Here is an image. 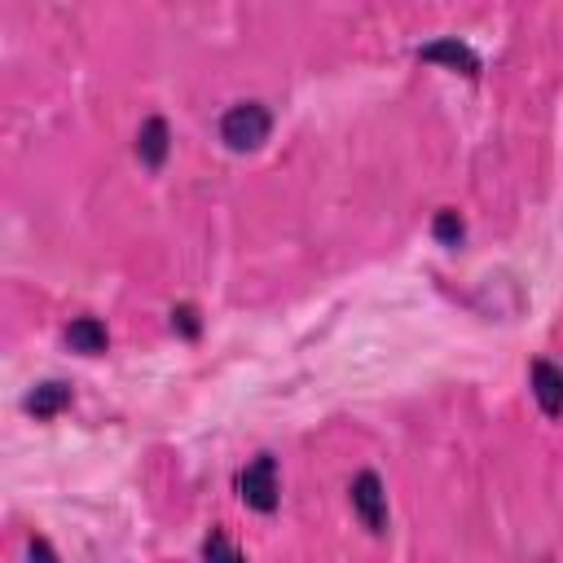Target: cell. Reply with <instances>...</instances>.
<instances>
[{"mask_svg": "<svg viewBox=\"0 0 563 563\" xmlns=\"http://www.w3.org/2000/svg\"><path fill=\"white\" fill-rule=\"evenodd\" d=\"M66 343H70V352L101 356V352L110 347V334H106V325H101L97 317H75V321L66 325Z\"/></svg>", "mask_w": 563, "mask_h": 563, "instance_id": "8", "label": "cell"}, {"mask_svg": "<svg viewBox=\"0 0 563 563\" xmlns=\"http://www.w3.org/2000/svg\"><path fill=\"white\" fill-rule=\"evenodd\" d=\"M31 559L35 563H57V554H53V545L44 537H31Z\"/></svg>", "mask_w": 563, "mask_h": 563, "instance_id": "12", "label": "cell"}, {"mask_svg": "<svg viewBox=\"0 0 563 563\" xmlns=\"http://www.w3.org/2000/svg\"><path fill=\"white\" fill-rule=\"evenodd\" d=\"M70 400H75L70 383H57V378H48V383H40V387H31V391H26L22 409H26V413H35V418H53V413H62Z\"/></svg>", "mask_w": 563, "mask_h": 563, "instance_id": "7", "label": "cell"}, {"mask_svg": "<svg viewBox=\"0 0 563 563\" xmlns=\"http://www.w3.org/2000/svg\"><path fill=\"white\" fill-rule=\"evenodd\" d=\"M431 233H435V242L457 246V242L466 238V224H462V216H457V211H440V216L431 220Z\"/></svg>", "mask_w": 563, "mask_h": 563, "instance_id": "10", "label": "cell"}, {"mask_svg": "<svg viewBox=\"0 0 563 563\" xmlns=\"http://www.w3.org/2000/svg\"><path fill=\"white\" fill-rule=\"evenodd\" d=\"M528 383H532V396H537L541 413H545V418H563V365L537 356V361L528 365Z\"/></svg>", "mask_w": 563, "mask_h": 563, "instance_id": "5", "label": "cell"}, {"mask_svg": "<svg viewBox=\"0 0 563 563\" xmlns=\"http://www.w3.org/2000/svg\"><path fill=\"white\" fill-rule=\"evenodd\" d=\"M347 501H352L356 519H361L374 537L387 532V488H383V479H378L374 471H356V475H352V484H347Z\"/></svg>", "mask_w": 563, "mask_h": 563, "instance_id": "3", "label": "cell"}, {"mask_svg": "<svg viewBox=\"0 0 563 563\" xmlns=\"http://www.w3.org/2000/svg\"><path fill=\"white\" fill-rule=\"evenodd\" d=\"M202 563H246V554L229 541L224 528H211L207 541H202Z\"/></svg>", "mask_w": 563, "mask_h": 563, "instance_id": "9", "label": "cell"}, {"mask_svg": "<svg viewBox=\"0 0 563 563\" xmlns=\"http://www.w3.org/2000/svg\"><path fill=\"white\" fill-rule=\"evenodd\" d=\"M238 497L260 510V515H273L277 501H282V488H277V457L273 453H260L255 462H246L238 471Z\"/></svg>", "mask_w": 563, "mask_h": 563, "instance_id": "2", "label": "cell"}, {"mask_svg": "<svg viewBox=\"0 0 563 563\" xmlns=\"http://www.w3.org/2000/svg\"><path fill=\"white\" fill-rule=\"evenodd\" d=\"M418 62H440L449 70H462L466 79H479V53L471 44H462L457 35H440V40L422 44L418 48Z\"/></svg>", "mask_w": 563, "mask_h": 563, "instance_id": "4", "label": "cell"}, {"mask_svg": "<svg viewBox=\"0 0 563 563\" xmlns=\"http://www.w3.org/2000/svg\"><path fill=\"white\" fill-rule=\"evenodd\" d=\"M172 325H180L185 339H198V308L194 303H176L172 308Z\"/></svg>", "mask_w": 563, "mask_h": 563, "instance_id": "11", "label": "cell"}, {"mask_svg": "<svg viewBox=\"0 0 563 563\" xmlns=\"http://www.w3.org/2000/svg\"><path fill=\"white\" fill-rule=\"evenodd\" d=\"M268 132H273V114H268L264 101H238V106H229L220 114V141L229 150H238V154L260 150L268 141Z\"/></svg>", "mask_w": 563, "mask_h": 563, "instance_id": "1", "label": "cell"}, {"mask_svg": "<svg viewBox=\"0 0 563 563\" xmlns=\"http://www.w3.org/2000/svg\"><path fill=\"white\" fill-rule=\"evenodd\" d=\"M167 150H172L167 119H163V114H150V119L141 123V132H136V158H141L145 167H163Z\"/></svg>", "mask_w": 563, "mask_h": 563, "instance_id": "6", "label": "cell"}]
</instances>
